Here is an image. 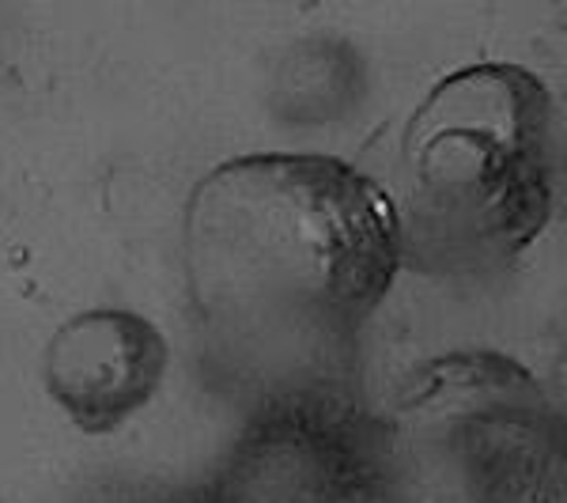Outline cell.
<instances>
[{
    "instance_id": "1",
    "label": "cell",
    "mask_w": 567,
    "mask_h": 503,
    "mask_svg": "<svg viewBox=\"0 0 567 503\" xmlns=\"http://www.w3.org/2000/svg\"><path fill=\"white\" fill-rule=\"evenodd\" d=\"M401 269L386 189L329 155L227 160L186 205V285L208 360L254 394L337 379Z\"/></svg>"
},
{
    "instance_id": "2",
    "label": "cell",
    "mask_w": 567,
    "mask_h": 503,
    "mask_svg": "<svg viewBox=\"0 0 567 503\" xmlns=\"http://www.w3.org/2000/svg\"><path fill=\"white\" fill-rule=\"evenodd\" d=\"M553 99L511 61L451 72L401 136L390 197L401 258L432 277H488L545 232L556 197Z\"/></svg>"
},
{
    "instance_id": "3",
    "label": "cell",
    "mask_w": 567,
    "mask_h": 503,
    "mask_svg": "<svg viewBox=\"0 0 567 503\" xmlns=\"http://www.w3.org/2000/svg\"><path fill=\"white\" fill-rule=\"evenodd\" d=\"M167 363L159 326L125 307H95L58 326L42 356V382L80 432L106 435L159 394Z\"/></svg>"
}]
</instances>
